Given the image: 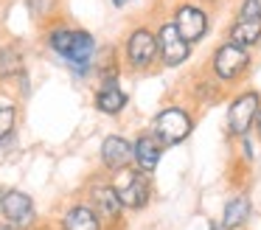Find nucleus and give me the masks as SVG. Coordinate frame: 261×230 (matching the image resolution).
<instances>
[{
  "instance_id": "22",
  "label": "nucleus",
  "mask_w": 261,
  "mask_h": 230,
  "mask_svg": "<svg viewBox=\"0 0 261 230\" xmlns=\"http://www.w3.org/2000/svg\"><path fill=\"white\" fill-rule=\"evenodd\" d=\"M6 14H9V0H0V22L6 20Z\"/></svg>"
},
{
  "instance_id": "6",
  "label": "nucleus",
  "mask_w": 261,
  "mask_h": 230,
  "mask_svg": "<svg viewBox=\"0 0 261 230\" xmlns=\"http://www.w3.org/2000/svg\"><path fill=\"white\" fill-rule=\"evenodd\" d=\"M0 222L9 230H29L31 224H37L34 196L20 188H6L3 202H0Z\"/></svg>"
},
{
  "instance_id": "15",
  "label": "nucleus",
  "mask_w": 261,
  "mask_h": 230,
  "mask_svg": "<svg viewBox=\"0 0 261 230\" xmlns=\"http://www.w3.org/2000/svg\"><path fill=\"white\" fill-rule=\"evenodd\" d=\"M129 104V95L121 90V84H98L96 95H93V107L101 115H121Z\"/></svg>"
},
{
  "instance_id": "10",
  "label": "nucleus",
  "mask_w": 261,
  "mask_h": 230,
  "mask_svg": "<svg viewBox=\"0 0 261 230\" xmlns=\"http://www.w3.org/2000/svg\"><path fill=\"white\" fill-rule=\"evenodd\" d=\"M98 160H101L104 174H115L121 168L132 166V138L126 135H104L101 149H98Z\"/></svg>"
},
{
  "instance_id": "23",
  "label": "nucleus",
  "mask_w": 261,
  "mask_h": 230,
  "mask_svg": "<svg viewBox=\"0 0 261 230\" xmlns=\"http://www.w3.org/2000/svg\"><path fill=\"white\" fill-rule=\"evenodd\" d=\"M253 129L258 132V138H261V107H258V112H255V121H253Z\"/></svg>"
},
{
  "instance_id": "24",
  "label": "nucleus",
  "mask_w": 261,
  "mask_h": 230,
  "mask_svg": "<svg viewBox=\"0 0 261 230\" xmlns=\"http://www.w3.org/2000/svg\"><path fill=\"white\" fill-rule=\"evenodd\" d=\"M29 230H54L51 224H45V222H37V224H31Z\"/></svg>"
},
{
  "instance_id": "21",
  "label": "nucleus",
  "mask_w": 261,
  "mask_h": 230,
  "mask_svg": "<svg viewBox=\"0 0 261 230\" xmlns=\"http://www.w3.org/2000/svg\"><path fill=\"white\" fill-rule=\"evenodd\" d=\"M236 17L239 20H261V0H242Z\"/></svg>"
},
{
  "instance_id": "3",
  "label": "nucleus",
  "mask_w": 261,
  "mask_h": 230,
  "mask_svg": "<svg viewBox=\"0 0 261 230\" xmlns=\"http://www.w3.org/2000/svg\"><path fill=\"white\" fill-rule=\"evenodd\" d=\"M250 65H253V54H250V48L225 39V42L216 45V50L211 54L208 73L227 90V87H236V84L247 76Z\"/></svg>"
},
{
  "instance_id": "27",
  "label": "nucleus",
  "mask_w": 261,
  "mask_h": 230,
  "mask_svg": "<svg viewBox=\"0 0 261 230\" xmlns=\"http://www.w3.org/2000/svg\"><path fill=\"white\" fill-rule=\"evenodd\" d=\"M3 194H6V188H3V185H0V202H3Z\"/></svg>"
},
{
  "instance_id": "4",
  "label": "nucleus",
  "mask_w": 261,
  "mask_h": 230,
  "mask_svg": "<svg viewBox=\"0 0 261 230\" xmlns=\"http://www.w3.org/2000/svg\"><path fill=\"white\" fill-rule=\"evenodd\" d=\"M149 132L160 140L163 146H177L194 132V115L182 104H166L163 110L154 112Z\"/></svg>"
},
{
  "instance_id": "26",
  "label": "nucleus",
  "mask_w": 261,
  "mask_h": 230,
  "mask_svg": "<svg viewBox=\"0 0 261 230\" xmlns=\"http://www.w3.org/2000/svg\"><path fill=\"white\" fill-rule=\"evenodd\" d=\"M113 6H115V9H124V6H126V0H113Z\"/></svg>"
},
{
  "instance_id": "7",
  "label": "nucleus",
  "mask_w": 261,
  "mask_h": 230,
  "mask_svg": "<svg viewBox=\"0 0 261 230\" xmlns=\"http://www.w3.org/2000/svg\"><path fill=\"white\" fill-rule=\"evenodd\" d=\"M154 37H158V56H160V67H180L182 62H188L191 56V45L182 39V34L177 31L174 20L163 17L154 25Z\"/></svg>"
},
{
  "instance_id": "5",
  "label": "nucleus",
  "mask_w": 261,
  "mask_h": 230,
  "mask_svg": "<svg viewBox=\"0 0 261 230\" xmlns=\"http://www.w3.org/2000/svg\"><path fill=\"white\" fill-rule=\"evenodd\" d=\"M110 183H113L115 194H118V202L124 211H143V208L152 202V185H149V174L138 171L135 166H126L121 171L110 174Z\"/></svg>"
},
{
  "instance_id": "25",
  "label": "nucleus",
  "mask_w": 261,
  "mask_h": 230,
  "mask_svg": "<svg viewBox=\"0 0 261 230\" xmlns=\"http://www.w3.org/2000/svg\"><path fill=\"white\" fill-rule=\"evenodd\" d=\"M194 3H208V6H216V3H222V0H194Z\"/></svg>"
},
{
  "instance_id": "18",
  "label": "nucleus",
  "mask_w": 261,
  "mask_h": 230,
  "mask_svg": "<svg viewBox=\"0 0 261 230\" xmlns=\"http://www.w3.org/2000/svg\"><path fill=\"white\" fill-rule=\"evenodd\" d=\"M222 93H225V87H222V84L216 82L208 70H205L202 76H197V82L191 84V101H194V104H199V107L216 104V101L222 98Z\"/></svg>"
},
{
  "instance_id": "17",
  "label": "nucleus",
  "mask_w": 261,
  "mask_h": 230,
  "mask_svg": "<svg viewBox=\"0 0 261 230\" xmlns=\"http://www.w3.org/2000/svg\"><path fill=\"white\" fill-rule=\"evenodd\" d=\"M227 39L244 48H255L261 42V20H239L233 17V22L227 25Z\"/></svg>"
},
{
  "instance_id": "8",
  "label": "nucleus",
  "mask_w": 261,
  "mask_h": 230,
  "mask_svg": "<svg viewBox=\"0 0 261 230\" xmlns=\"http://www.w3.org/2000/svg\"><path fill=\"white\" fill-rule=\"evenodd\" d=\"M171 20H174L177 31L182 34V39H186L188 45L202 42L208 28H211L208 11L199 3H194V0H180V3L174 6V11H171Z\"/></svg>"
},
{
  "instance_id": "20",
  "label": "nucleus",
  "mask_w": 261,
  "mask_h": 230,
  "mask_svg": "<svg viewBox=\"0 0 261 230\" xmlns=\"http://www.w3.org/2000/svg\"><path fill=\"white\" fill-rule=\"evenodd\" d=\"M23 6L40 28H45L48 22L62 17V0H23Z\"/></svg>"
},
{
  "instance_id": "16",
  "label": "nucleus",
  "mask_w": 261,
  "mask_h": 230,
  "mask_svg": "<svg viewBox=\"0 0 261 230\" xmlns=\"http://www.w3.org/2000/svg\"><path fill=\"white\" fill-rule=\"evenodd\" d=\"M42 31H45V48L54 50L57 56H62V59H68V50H70V42H73L76 25H70V22H65L62 17H59V20L48 22Z\"/></svg>"
},
{
  "instance_id": "13",
  "label": "nucleus",
  "mask_w": 261,
  "mask_h": 230,
  "mask_svg": "<svg viewBox=\"0 0 261 230\" xmlns=\"http://www.w3.org/2000/svg\"><path fill=\"white\" fill-rule=\"evenodd\" d=\"M20 118V95L9 90V84H0V143L12 140Z\"/></svg>"
},
{
  "instance_id": "19",
  "label": "nucleus",
  "mask_w": 261,
  "mask_h": 230,
  "mask_svg": "<svg viewBox=\"0 0 261 230\" xmlns=\"http://www.w3.org/2000/svg\"><path fill=\"white\" fill-rule=\"evenodd\" d=\"M250 213H253V205H250V199H247L244 194H236L233 199H227V205H225L222 227H227V230H242L244 224H247Z\"/></svg>"
},
{
  "instance_id": "9",
  "label": "nucleus",
  "mask_w": 261,
  "mask_h": 230,
  "mask_svg": "<svg viewBox=\"0 0 261 230\" xmlns=\"http://www.w3.org/2000/svg\"><path fill=\"white\" fill-rule=\"evenodd\" d=\"M258 107H261V93L258 90H242V93L233 95L230 107H227V135L244 138V135L253 129Z\"/></svg>"
},
{
  "instance_id": "1",
  "label": "nucleus",
  "mask_w": 261,
  "mask_h": 230,
  "mask_svg": "<svg viewBox=\"0 0 261 230\" xmlns=\"http://www.w3.org/2000/svg\"><path fill=\"white\" fill-rule=\"evenodd\" d=\"M118 56H121V65L129 67L132 73H149L154 67H160L158 37H154L152 22H135L126 31Z\"/></svg>"
},
{
  "instance_id": "2",
  "label": "nucleus",
  "mask_w": 261,
  "mask_h": 230,
  "mask_svg": "<svg viewBox=\"0 0 261 230\" xmlns=\"http://www.w3.org/2000/svg\"><path fill=\"white\" fill-rule=\"evenodd\" d=\"M85 202L96 211L98 222L104 230H121L126 222V211L121 208L118 194H115L113 183H110V174L98 171L90 174L85 183Z\"/></svg>"
},
{
  "instance_id": "28",
  "label": "nucleus",
  "mask_w": 261,
  "mask_h": 230,
  "mask_svg": "<svg viewBox=\"0 0 261 230\" xmlns=\"http://www.w3.org/2000/svg\"><path fill=\"white\" fill-rule=\"evenodd\" d=\"M126 3H129V0H126Z\"/></svg>"
},
{
  "instance_id": "14",
  "label": "nucleus",
  "mask_w": 261,
  "mask_h": 230,
  "mask_svg": "<svg viewBox=\"0 0 261 230\" xmlns=\"http://www.w3.org/2000/svg\"><path fill=\"white\" fill-rule=\"evenodd\" d=\"M25 73V54L20 42L0 45V84H9Z\"/></svg>"
},
{
  "instance_id": "11",
  "label": "nucleus",
  "mask_w": 261,
  "mask_h": 230,
  "mask_svg": "<svg viewBox=\"0 0 261 230\" xmlns=\"http://www.w3.org/2000/svg\"><path fill=\"white\" fill-rule=\"evenodd\" d=\"M57 230H104V227H101V222H98L96 211L85 202V196H76V199H70L68 205L62 208Z\"/></svg>"
},
{
  "instance_id": "12",
  "label": "nucleus",
  "mask_w": 261,
  "mask_h": 230,
  "mask_svg": "<svg viewBox=\"0 0 261 230\" xmlns=\"http://www.w3.org/2000/svg\"><path fill=\"white\" fill-rule=\"evenodd\" d=\"M163 149L166 146L160 143L149 129H143V132H138L135 138H132V166L143 174H152L154 168H158L160 157H163Z\"/></svg>"
}]
</instances>
